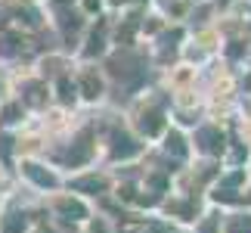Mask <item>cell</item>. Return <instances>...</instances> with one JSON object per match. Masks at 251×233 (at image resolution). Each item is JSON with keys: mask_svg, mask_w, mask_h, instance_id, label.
<instances>
[{"mask_svg": "<svg viewBox=\"0 0 251 233\" xmlns=\"http://www.w3.org/2000/svg\"><path fill=\"white\" fill-rule=\"evenodd\" d=\"M78 190H102V180L100 177H84V180H78L75 183Z\"/></svg>", "mask_w": 251, "mask_h": 233, "instance_id": "8", "label": "cell"}, {"mask_svg": "<svg viewBox=\"0 0 251 233\" xmlns=\"http://www.w3.org/2000/svg\"><path fill=\"white\" fill-rule=\"evenodd\" d=\"M100 50H102V37L93 34V41H90V47H87V53H100Z\"/></svg>", "mask_w": 251, "mask_h": 233, "instance_id": "12", "label": "cell"}, {"mask_svg": "<svg viewBox=\"0 0 251 233\" xmlns=\"http://www.w3.org/2000/svg\"><path fill=\"white\" fill-rule=\"evenodd\" d=\"M87 152H90V143H87V134H84V137L78 140V146H75V149L69 152V162H72V165L84 162V159H87Z\"/></svg>", "mask_w": 251, "mask_h": 233, "instance_id": "2", "label": "cell"}, {"mask_svg": "<svg viewBox=\"0 0 251 233\" xmlns=\"http://www.w3.org/2000/svg\"><path fill=\"white\" fill-rule=\"evenodd\" d=\"M133 149H137V146H133L127 137H121V140H118V146H115V155H130Z\"/></svg>", "mask_w": 251, "mask_h": 233, "instance_id": "9", "label": "cell"}, {"mask_svg": "<svg viewBox=\"0 0 251 233\" xmlns=\"http://www.w3.org/2000/svg\"><path fill=\"white\" fill-rule=\"evenodd\" d=\"M81 87H84V96H90V100H96V96H100V90H102L100 78H96L93 72H87V75L81 78Z\"/></svg>", "mask_w": 251, "mask_h": 233, "instance_id": "1", "label": "cell"}, {"mask_svg": "<svg viewBox=\"0 0 251 233\" xmlns=\"http://www.w3.org/2000/svg\"><path fill=\"white\" fill-rule=\"evenodd\" d=\"M59 96H62V100H65V103H69V100H72V96H75V87L69 84V78H62V81H59Z\"/></svg>", "mask_w": 251, "mask_h": 233, "instance_id": "10", "label": "cell"}, {"mask_svg": "<svg viewBox=\"0 0 251 233\" xmlns=\"http://www.w3.org/2000/svg\"><path fill=\"white\" fill-rule=\"evenodd\" d=\"M229 233H242V227H233V230H229Z\"/></svg>", "mask_w": 251, "mask_h": 233, "instance_id": "17", "label": "cell"}, {"mask_svg": "<svg viewBox=\"0 0 251 233\" xmlns=\"http://www.w3.org/2000/svg\"><path fill=\"white\" fill-rule=\"evenodd\" d=\"M28 90H31V96H28V103H41V87H37V84H31Z\"/></svg>", "mask_w": 251, "mask_h": 233, "instance_id": "14", "label": "cell"}, {"mask_svg": "<svg viewBox=\"0 0 251 233\" xmlns=\"http://www.w3.org/2000/svg\"><path fill=\"white\" fill-rule=\"evenodd\" d=\"M22 227H25V221H22V218H16V221H9V224H6V233H19Z\"/></svg>", "mask_w": 251, "mask_h": 233, "instance_id": "13", "label": "cell"}, {"mask_svg": "<svg viewBox=\"0 0 251 233\" xmlns=\"http://www.w3.org/2000/svg\"><path fill=\"white\" fill-rule=\"evenodd\" d=\"M168 152H174L177 159H183V155H186V146H183V140L177 137V134H171V137H168Z\"/></svg>", "mask_w": 251, "mask_h": 233, "instance_id": "4", "label": "cell"}, {"mask_svg": "<svg viewBox=\"0 0 251 233\" xmlns=\"http://www.w3.org/2000/svg\"><path fill=\"white\" fill-rule=\"evenodd\" d=\"M59 208L65 211V215H75V218H81V215H84V208L78 205V202H72V199H62V202H59Z\"/></svg>", "mask_w": 251, "mask_h": 233, "instance_id": "6", "label": "cell"}, {"mask_svg": "<svg viewBox=\"0 0 251 233\" xmlns=\"http://www.w3.org/2000/svg\"><path fill=\"white\" fill-rule=\"evenodd\" d=\"M201 233H214V224H205V230H201Z\"/></svg>", "mask_w": 251, "mask_h": 233, "instance_id": "16", "label": "cell"}, {"mask_svg": "<svg viewBox=\"0 0 251 233\" xmlns=\"http://www.w3.org/2000/svg\"><path fill=\"white\" fill-rule=\"evenodd\" d=\"M201 140H205V149H217L220 134H217V131H201Z\"/></svg>", "mask_w": 251, "mask_h": 233, "instance_id": "7", "label": "cell"}, {"mask_svg": "<svg viewBox=\"0 0 251 233\" xmlns=\"http://www.w3.org/2000/svg\"><path fill=\"white\" fill-rule=\"evenodd\" d=\"M143 131H146V134H158V131H161V115H158V112L143 115Z\"/></svg>", "mask_w": 251, "mask_h": 233, "instance_id": "3", "label": "cell"}, {"mask_svg": "<svg viewBox=\"0 0 251 233\" xmlns=\"http://www.w3.org/2000/svg\"><path fill=\"white\" fill-rule=\"evenodd\" d=\"M84 3H87V9H96V6H100V0H84Z\"/></svg>", "mask_w": 251, "mask_h": 233, "instance_id": "15", "label": "cell"}, {"mask_svg": "<svg viewBox=\"0 0 251 233\" xmlns=\"http://www.w3.org/2000/svg\"><path fill=\"white\" fill-rule=\"evenodd\" d=\"M16 41H13V37H3V41H0V53H3V56H9V53H13L16 50V47H13Z\"/></svg>", "mask_w": 251, "mask_h": 233, "instance_id": "11", "label": "cell"}, {"mask_svg": "<svg viewBox=\"0 0 251 233\" xmlns=\"http://www.w3.org/2000/svg\"><path fill=\"white\" fill-rule=\"evenodd\" d=\"M28 174L37 180V183H44V187H53V174H44V171H37V165H28Z\"/></svg>", "mask_w": 251, "mask_h": 233, "instance_id": "5", "label": "cell"}]
</instances>
